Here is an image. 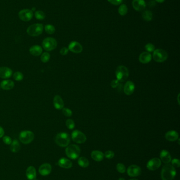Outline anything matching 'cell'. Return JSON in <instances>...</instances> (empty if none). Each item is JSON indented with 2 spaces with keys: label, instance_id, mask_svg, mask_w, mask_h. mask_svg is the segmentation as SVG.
Segmentation results:
<instances>
[{
  "label": "cell",
  "instance_id": "cell-4",
  "mask_svg": "<svg viewBox=\"0 0 180 180\" xmlns=\"http://www.w3.org/2000/svg\"><path fill=\"white\" fill-rule=\"evenodd\" d=\"M66 154L68 157L71 159H77L80 154L79 147L75 144H71L66 149Z\"/></svg>",
  "mask_w": 180,
  "mask_h": 180
},
{
  "label": "cell",
  "instance_id": "cell-14",
  "mask_svg": "<svg viewBox=\"0 0 180 180\" xmlns=\"http://www.w3.org/2000/svg\"><path fill=\"white\" fill-rule=\"evenodd\" d=\"M135 88V86L134 83L131 81H128L124 86V92L127 95H130L134 93Z\"/></svg>",
  "mask_w": 180,
  "mask_h": 180
},
{
  "label": "cell",
  "instance_id": "cell-9",
  "mask_svg": "<svg viewBox=\"0 0 180 180\" xmlns=\"http://www.w3.org/2000/svg\"><path fill=\"white\" fill-rule=\"evenodd\" d=\"M71 138L75 142L82 144L86 142L87 140L85 134L79 130H75L71 134Z\"/></svg>",
  "mask_w": 180,
  "mask_h": 180
},
{
  "label": "cell",
  "instance_id": "cell-17",
  "mask_svg": "<svg viewBox=\"0 0 180 180\" xmlns=\"http://www.w3.org/2000/svg\"><path fill=\"white\" fill-rule=\"evenodd\" d=\"M12 71L8 67H0V78L2 79H8L12 76Z\"/></svg>",
  "mask_w": 180,
  "mask_h": 180
},
{
  "label": "cell",
  "instance_id": "cell-34",
  "mask_svg": "<svg viewBox=\"0 0 180 180\" xmlns=\"http://www.w3.org/2000/svg\"><path fill=\"white\" fill-rule=\"evenodd\" d=\"M34 15H35L36 19H38V20H43L46 17L45 13L41 11H36Z\"/></svg>",
  "mask_w": 180,
  "mask_h": 180
},
{
  "label": "cell",
  "instance_id": "cell-38",
  "mask_svg": "<svg viewBox=\"0 0 180 180\" xmlns=\"http://www.w3.org/2000/svg\"><path fill=\"white\" fill-rule=\"evenodd\" d=\"M116 168H117L118 171L121 173H124L125 172V166H124L123 163L118 164L117 166H116Z\"/></svg>",
  "mask_w": 180,
  "mask_h": 180
},
{
  "label": "cell",
  "instance_id": "cell-2",
  "mask_svg": "<svg viewBox=\"0 0 180 180\" xmlns=\"http://www.w3.org/2000/svg\"><path fill=\"white\" fill-rule=\"evenodd\" d=\"M115 75L117 80L119 82H123L127 79L130 75V73L128 69L125 66L120 65L116 69Z\"/></svg>",
  "mask_w": 180,
  "mask_h": 180
},
{
  "label": "cell",
  "instance_id": "cell-48",
  "mask_svg": "<svg viewBox=\"0 0 180 180\" xmlns=\"http://www.w3.org/2000/svg\"><path fill=\"white\" fill-rule=\"evenodd\" d=\"M130 180H137V179H135V178H133V179H130Z\"/></svg>",
  "mask_w": 180,
  "mask_h": 180
},
{
  "label": "cell",
  "instance_id": "cell-39",
  "mask_svg": "<svg viewBox=\"0 0 180 180\" xmlns=\"http://www.w3.org/2000/svg\"><path fill=\"white\" fill-rule=\"evenodd\" d=\"M3 142L7 145H10L11 143L12 142V140L10 137L8 136H5L3 138Z\"/></svg>",
  "mask_w": 180,
  "mask_h": 180
},
{
  "label": "cell",
  "instance_id": "cell-19",
  "mask_svg": "<svg viewBox=\"0 0 180 180\" xmlns=\"http://www.w3.org/2000/svg\"><path fill=\"white\" fill-rule=\"evenodd\" d=\"M152 56L150 53L144 52L140 54L139 57V61L143 64H147L151 62Z\"/></svg>",
  "mask_w": 180,
  "mask_h": 180
},
{
  "label": "cell",
  "instance_id": "cell-21",
  "mask_svg": "<svg viewBox=\"0 0 180 180\" xmlns=\"http://www.w3.org/2000/svg\"><path fill=\"white\" fill-rule=\"evenodd\" d=\"M165 137L166 139L169 141H171V142L175 141L178 140V133L174 130L169 131L166 133Z\"/></svg>",
  "mask_w": 180,
  "mask_h": 180
},
{
  "label": "cell",
  "instance_id": "cell-20",
  "mask_svg": "<svg viewBox=\"0 0 180 180\" xmlns=\"http://www.w3.org/2000/svg\"><path fill=\"white\" fill-rule=\"evenodd\" d=\"M26 176L29 180H35L37 177V172L33 166H29L26 171Z\"/></svg>",
  "mask_w": 180,
  "mask_h": 180
},
{
  "label": "cell",
  "instance_id": "cell-27",
  "mask_svg": "<svg viewBox=\"0 0 180 180\" xmlns=\"http://www.w3.org/2000/svg\"><path fill=\"white\" fill-rule=\"evenodd\" d=\"M10 145V150L13 153H17L20 150V145L17 140L12 141Z\"/></svg>",
  "mask_w": 180,
  "mask_h": 180
},
{
  "label": "cell",
  "instance_id": "cell-46",
  "mask_svg": "<svg viewBox=\"0 0 180 180\" xmlns=\"http://www.w3.org/2000/svg\"><path fill=\"white\" fill-rule=\"evenodd\" d=\"M155 1L158 3H163V2L165 1V0H155Z\"/></svg>",
  "mask_w": 180,
  "mask_h": 180
},
{
  "label": "cell",
  "instance_id": "cell-23",
  "mask_svg": "<svg viewBox=\"0 0 180 180\" xmlns=\"http://www.w3.org/2000/svg\"><path fill=\"white\" fill-rule=\"evenodd\" d=\"M14 86V83L12 80H5L1 83L0 87L4 90H10Z\"/></svg>",
  "mask_w": 180,
  "mask_h": 180
},
{
  "label": "cell",
  "instance_id": "cell-1",
  "mask_svg": "<svg viewBox=\"0 0 180 180\" xmlns=\"http://www.w3.org/2000/svg\"><path fill=\"white\" fill-rule=\"evenodd\" d=\"M176 175V170L172 165L166 164L163 166L161 171L162 180H173Z\"/></svg>",
  "mask_w": 180,
  "mask_h": 180
},
{
  "label": "cell",
  "instance_id": "cell-43",
  "mask_svg": "<svg viewBox=\"0 0 180 180\" xmlns=\"http://www.w3.org/2000/svg\"><path fill=\"white\" fill-rule=\"evenodd\" d=\"M107 1L110 3H111V4H113V5H120L123 2V0H107Z\"/></svg>",
  "mask_w": 180,
  "mask_h": 180
},
{
  "label": "cell",
  "instance_id": "cell-47",
  "mask_svg": "<svg viewBox=\"0 0 180 180\" xmlns=\"http://www.w3.org/2000/svg\"><path fill=\"white\" fill-rule=\"evenodd\" d=\"M118 180H125L124 178H120Z\"/></svg>",
  "mask_w": 180,
  "mask_h": 180
},
{
  "label": "cell",
  "instance_id": "cell-24",
  "mask_svg": "<svg viewBox=\"0 0 180 180\" xmlns=\"http://www.w3.org/2000/svg\"><path fill=\"white\" fill-rule=\"evenodd\" d=\"M160 157L162 161L166 164L169 163L172 160L170 153L166 150H163L161 152Z\"/></svg>",
  "mask_w": 180,
  "mask_h": 180
},
{
  "label": "cell",
  "instance_id": "cell-8",
  "mask_svg": "<svg viewBox=\"0 0 180 180\" xmlns=\"http://www.w3.org/2000/svg\"><path fill=\"white\" fill-rule=\"evenodd\" d=\"M42 46L47 51L53 50L57 48V41L54 38L50 37L46 38L42 42Z\"/></svg>",
  "mask_w": 180,
  "mask_h": 180
},
{
  "label": "cell",
  "instance_id": "cell-29",
  "mask_svg": "<svg viewBox=\"0 0 180 180\" xmlns=\"http://www.w3.org/2000/svg\"><path fill=\"white\" fill-rule=\"evenodd\" d=\"M143 18L146 21H151L153 19V14L150 11H145L143 13Z\"/></svg>",
  "mask_w": 180,
  "mask_h": 180
},
{
  "label": "cell",
  "instance_id": "cell-35",
  "mask_svg": "<svg viewBox=\"0 0 180 180\" xmlns=\"http://www.w3.org/2000/svg\"><path fill=\"white\" fill-rule=\"evenodd\" d=\"M66 125L67 128L70 130H72L75 126V122L72 119H68L66 122Z\"/></svg>",
  "mask_w": 180,
  "mask_h": 180
},
{
  "label": "cell",
  "instance_id": "cell-32",
  "mask_svg": "<svg viewBox=\"0 0 180 180\" xmlns=\"http://www.w3.org/2000/svg\"><path fill=\"white\" fill-rule=\"evenodd\" d=\"M50 59V55L48 52H44L42 53L41 56V61L43 63L48 62Z\"/></svg>",
  "mask_w": 180,
  "mask_h": 180
},
{
  "label": "cell",
  "instance_id": "cell-41",
  "mask_svg": "<svg viewBox=\"0 0 180 180\" xmlns=\"http://www.w3.org/2000/svg\"><path fill=\"white\" fill-rule=\"evenodd\" d=\"M105 156L107 159H111L114 157V153L113 151H107L105 153Z\"/></svg>",
  "mask_w": 180,
  "mask_h": 180
},
{
  "label": "cell",
  "instance_id": "cell-28",
  "mask_svg": "<svg viewBox=\"0 0 180 180\" xmlns=\"http://www.w3.org/2000/svg\"><path fill=\"white\" fill-rule=\"evenodd\" d=\"M78 163L80 166L84 168L88 167L89 165V162L88 159L85 157H79L78 160Z\"/></svg>",
  "mask_w": 180,
  "mask_h": 180
},
{
  "label": "cell",
  "instance_id": "cell-44",
  "mask_svg": "<svg viewBox=\"0 0 180 180\" xmlns=\"http://www.w3.org/2000/svg\"><path fill=\"white\" fill-rule=\"evenodd\" d=\"M68 52H69L68 48H67L66 47H63L60 51V53L62 55H66L68 53Z\"/></svg>",
  "mask_w": 180,
  "mask_h": 180
},
{
  "label": "cell",
  "instance_id": "cell-16",
  "mask_svg": "<svg viewBox=\"0 0 180 180\" xmlns=\"http://www.w3.org/2000/svg\"><path fill=\"white\" fill-rule=\"evenodd\" d=\"M132 5L135 10L142 11L144 10L146 7V3L144 0H133Z\"/></svg>",
  "mask_w": 180,
  "mask_h": 180
},
{
  "label": "cell",
  "instance_id": "cell-13",
  "mask_svg": "<svg viewBox=\"0 0 180 180\" xmlns=\"http://www.w3.org/2000/svg\"><path fill=\"white\" fill-rule=\"evenodd\" d=\"M127 173L131 177L138 176L141 173V169L138 166L132 165L128 168Z\"/></svg>",
  "mask_w": 180,
  "mask_h": 180
},
{
  "label": "cell",
  "instance_id": "cell-42",
  "mask_svg": "<svg viewBox=\"0 0 180 180\" xmlns=\"http://www.w3.org/2000/svg\"><path fill=\"white\" fill-rule=\"evenodd\" d=\"M120 82L117 80H113L111 83V88H117L118 85H120Z\"/></svg>",
  "mask_w": 180,
  "mask_h": 180
},
{
  "label": "cell",
  "instance_id": "cell-12",
  "mask_svg": "<svg viewBox=\"0 0 180 180\" xmlns=\"http://www.w3.org/2000/svg\"><path fill=\"white\" fill-rule=\"evenodd\" d=\"M69 51L74 53H80L82 51L83 48L79 43L76 41H72L68 46Z\"/></svg>",
  "mask_w": 180,
  "mask_h": 180
},
{
  "label": "cell",
  "instance_id": "cell-45",
  "mask_svg": "<svg viewBox=\"0 0 180 180\" xmlns=\"http://www.w3.org/2000/svg\"><path fill=\"white\" fill-rule=\"evenodd\" d=\"M4 129L2 128V127H1V126H0V138H1L3 136H4Z\"/></svg>",
  "mask_w": 180,
  "mask_h": 180
},
{
  "label": "cell",
  "instance_id": "cell-26",
  "mask_svg": "<svg viewBox=\"0 0 180 180\" xmlns=\"http://www.w3.org/2000/svg\"><path fill=\"white\" fill-rule=\"evenodd\" d=\"M91 157H92V159L95 161L100 162L101 161L104 159V154L101 151L96 150V151H92L91 153Z\"/></svg>",
  "mask_w": 180,
  "mask_h": 180
},
{
  "label": "cell",
  "instance_id": "cell-36",
  "mask_svg": "<svg viewBox=\"0 0 180 180\" xmlns=\"http://www.w3.org/2000/svg\"><path fill=\"white\" fill-rule=\"evenodd\" d=\"M62 110H63L62 112H63V114L66 116H67V117H70L72 115V112L70 109L63 107Z\"/></svg>",
  "mask_w": 180,
  "mask_h": 180
},
{
  "label": "cell",
  "instance_id": "cell-18",
  "mask_svg": "<svg viewBox=\"0 0 180 180\" xmlns=\"http://www.w3.org/2000/svg\"><path fill=\"white\" fill-rule=\"evenodd\" d=\"M53 102L55 109L57 110H61L64 107V105H65L64 102L63 101V98H61V97L59 95H55Z\"/></svg>",
  "mask_w": 180,
  "mask_h": 180
},
{
  "label": "cell",
  "instance_id": "cell-31",
  "mask_svg": "<svg viewBox=\"0 0 180 180\" xmlns=\"http://www.w3.org/2000/svg\"><path fill=\"white\" fill-rule=\"evenodd\" d=\"M44 29H45L46 33L49 34H53L56 31L55 26H53V25H51V24H47L44 27Z\"/></svg>",
  "mask_w": 180,
  "mask_h": 180
},
{
  "label": "cell",
  "instance_id": "cell-30",
  "mask_svg": "<svg viewBox=\"0 0 180 180\" xmlns=\"http://www.w3.org/2000/svg\"><path fill=\"white\" fill-rule=\"evenodd\" d=\"M128 12L127 6L125 4H121L118 8V13L121 16L125 15Z\"/></svg>",
  "mask_w": 180,
  "mask_h": 180
},
{
  "label": "cell",
  "instance_id": "cell-25",
  "mask_svg": "<svg viewBox=\"0 0 180 180\" xmlns=\"http://www.w3.org/2000/svg\"><path fill=\"white\" fill-rule=\"evenodd\" d=\"M29 52L34 57H38L42 54V48L39 45H35L30 48Z\"/></svg>",
  "mask_w": 180,
  "mask_h": 180
},
{
  "label": "cell",
  "instance_id": "cell-5",
  "mask_svg": "<svg viewBox=\"0 0 180 180\" xmlns=\"http://www.w3.org/2000/svg\"><path fill=\"white\" fill-rule=\"evenodd\" d=\"M43 26L42 24L37 23L30 25L27 29V33L31 36H38L42 34Z\"/></svg>",
  "mask_w": 180,
  "mask_h": 180
},
{
  "label": "cell",
  "instance_id": "cell-3",
  "mask_svg": "<svg viewBox=\"0 0 180 180\" xmlns=\"http://www.w3.org/2000/svg\"><path fill=\"white\" fill-rule=\"evenodd\" d=\"M70 138L67 133L61 132L57 134L55 138V142L60 147H66L69 144Z\"/></svg>",
  "mask_w": 180,
  "mask_h": 180
},
{
  "label": "cell",
  "instance_id": "cell-7",
  "mask_svg": "<svg viewBox=\"0 0 180 180\" xmlns=\"http://www.w3.org/2000/svg\"><path fill=\"white\" fill-rule=\"evenodd\" d=\"M153 58L157 62H163L168 58V53L161 48H159L154 51Z\"/></svg>",
  "mask_w": 180,
  "mask_h": 180
},
{
  "label": "cell",
  "instance_id": "cell-22",
  "mask_svg": "<svg viewBox=\"0 0 180 180\" xmlns=\"http://www.w3.org/2000/svg\"><path fill=\"white\" fill-rule=\"evenodd\" d=\"M58 164L61 168L67 169L71 168L72 166V163L71 161L65 157H63L61 158L60 159H59Z\"/></svg>",
  "mask_w": 180,
  "mask_h": 180
},
{
  "label": "cell",
  "instance_id": "cell-10",
  "mask_svg": "<svg viewBox=\"0 0 180 180\" xmlns=\"http://www.w3.org/2000/svg\"><path fill=\"white\" fill-rule=\"evenodd\" d=\"M19 17L22 21L27 22L31 20L34 16L33 11L29 9H24L19 13Z\"/></svg>",
  "mask_w": 180,
  "mask_h": 180
},
{
  "label": "cell",
  "instance_id": "cell-15",
  "mask_svg": "<svg viewBox=\"0 0 180 180\" xmlns=\"http://www.w3.org/2000/svg\"><path fill=\"white\" fill-rule=\"evenodd\" d=\"M52 170L51 166L49 163H44L40 166L39 172L42 176H47L50 174Z\"/></svg>",
  "mask_w": 180,
  "mask_h": 180
},
{
  "label": "cell",
  "instance_id": "cell-37",
  "mask_svg": "<svg viewBox=\"0 0 180 180\" xmlns=\"http://www.w3.org/2000/svg\"><path fill=\"white\" fill-rule=\"evenodd\" d=\"M155 46L152 43H148L145 46V49L148 52H153L155 50Z\"/></svg>",
  "mask_w": 180,
  "mask_h": 180
},
{
  "label": "cell",
  "instance_id": "cell-33",
  "mask_svg": "<svg viewBox=\"0 0 180 180\" xmlns=\"http://www.w3.org/2000/svg\"><path fill=\"white\" fill-rule=\"evenodd\" d=\"M13 78L15 81H21L23 80L24 76L23 74L22 73L20 72H16L14 73L13 74Z\"/></svg>",
  "mask_w": 180,
  "mask_h": 180
},
{
  "label": "cell",
  "instance_id": "cell-11",
  "mask_svg": "<svg viewBox=\"0 0 180 180\" xmlns=\"http://www.w3.org/2000/svg\"><path fill=\"white\" fill-rule=\"evenodd\" d=\"M161 165V160L159 158L155 157L150 160L147 164V168L149 170L154 171L157 170Z\"/></svg>",
  "mask_w": 180,
  "mask_h": 180
},
{
  "label": "cell",
  "instance_id": "cell-6",
  "mask_svg": "<svg viewBox=\"0 0 180 180\" xmlns=\"http://www.w3.org/2000/svg\"><path fill=\"white\" fill-rule=\"evenodd\" d=\"M34 138V134L30 131H23L19 135V140L24 144H28L31 143Z\"/></svg>",
  "mask_w": 180,
  "mask_h": 180
},
{
  "label": "cell",
  "instance_id": "cell-40",
  "mask_svg": "<svg viewBox=\"0 0 180 180\" xmlns=\"http://www.w3.org/2000/svg\"><path fill=\"white\" fill-rule=\"evenodd\" d=\"M172 166L174 168H179L180 166V162L178 159H174L172 161Z\"/></svg>",
  "mask_w": 180,
  "mask_h": 180
},
{
  "label": "cell",
  "instance_id": "cell-49",
  "mask_svg": "<svg viewBox=\"0 0 180 180\" xmlns=\"http://www.w3.org/2000/svg\"><path fill=\"white\" fill-rule=\"evenodd\" d=\"M0 88H1V87H0Z\"/></svg>",
  "mask_w": 180,
  "mask_h": 180
}]
</instances>
